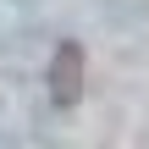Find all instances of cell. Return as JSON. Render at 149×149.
Returning <instances> with one entry per match:
<instances>
[{
	"label": "cell",
	"instance_id": "obj_1",
	"mask_svg": "<svg viewBox=\"0 0 149 149\" xmlns=\"http://www.w3.org/2000/svg\"><path fill=\"white\" fill-rule=\"evenodd\" d=\"M83 100V44L77 39H61L55 55H50V105L55 111H72Z\"/></svg>",
	"mask_w": 149,
	"mask_h": 149
}]
</instances>
